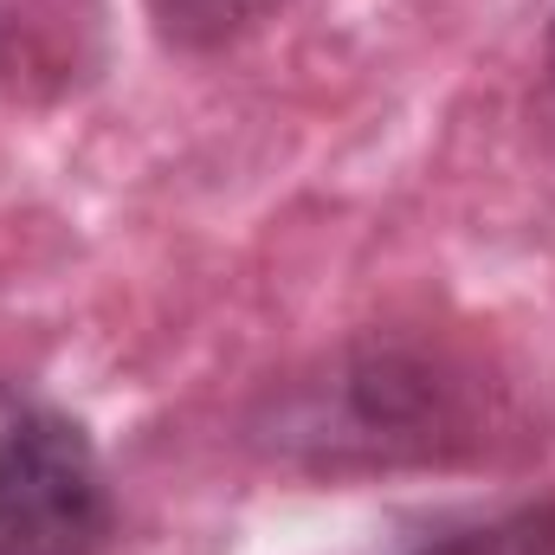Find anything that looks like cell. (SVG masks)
<instances>
[{
  "mask_svg": "<svg viewBox=\"0 0 555 555\" xmlns=\"http://www.w3.org/2000/svg\"><path fill=\"white\" fill-rule=\"evenodd\" d=\"M111 485L91 433L59 408L20 401L0 426V555H98Z\"/></svg>",
  "mask_w": 555,
  "mask_h": 555,
  "instance_id": "2",
  "label": "cell"
},
{
  "mask_svg": "<svg viewBox=\"0 0 555 555\" xmlns=\"http://www.w3.org/2000/svg\"><path fill=\"white\" fill-rule=\"evenodd\" d=\"M401 555H555V504H524L504 517H478L459 530H439Z\"/></svg>",
  "mask_w": 555,
  "mask_h": 555,
  "instance_id": "4",
  "label": "cell"
},
{
  "mask_svg": "<svg viewBox=\"0 0 555 555\" xmlns=\"http://www.w3.org/2000/svg\"><path fill=\"white\" fill-rule=\"evenodd\" d=\"M149 26L162 33V46L175 52H220L240 46L246 33H259L266 20H278L291 0H142Z\"/></svg>",
  "mask_w": 555,
  "mask_h": 555,
  "instance_id": "3",
  "label": "cell"
},
{
  "mask_svg": "<svg viewBox=\"0 0 555 555\" xmlns=\"http://www.w3.org/2000/svg\"><path fill=\"white\" fill-rule=\"evenodd\" d=\"M20 401H26V395H13V388H7V382H0V426H7V420H13V408H20Z\"/></svg>",
  "mask_w": 555,
  "mask_h": 555,
  "instance_id": "5",
  "label": "cell"
},
{
  "mask_svg": "<svg viewBox=\"0 0 555 555\" xmlns=\"http://www.w3.org/2000/svg\"><path fill=\"white\" fill-rule=\"evenodd\" d=\"M543 72H550V91H555V20H550V39H543Z\"/></svg>",
  "mask_w": 555,
  "mask_h": 555,
  "instance_id": "6",
  "label": "cell"
},
{
  "mask_svg": "<svg viewBox=\"0 0 555 555\" xmlns=\"http://www.w3.org/2000/svg\"><path fill=\"white\" fill-rule=\"evenodd\" d=\"M259 446L304 472H401L452 465L485 446L478 375L426 343L369 336L284 382L253 420Z\"/></svg>",
  "mask_w": 555,
  "mask_h": 555,
  "instance_id": "1",
  "label": "cell"
}]
</instances>
